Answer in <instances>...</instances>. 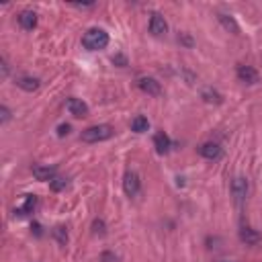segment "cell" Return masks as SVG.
<instances>
[{"instance_id":"6da1fadb","label":"cell","mask_w":262,"mask_h":262,"mask_svg":"<svg viewBox=\"0 0 262 262\" xmlns=\"http://www.w3.org/2000/svg\"><path fill=\"white\" fill-rule=\"evenodd\" d=\"M82 45L88 51H98L109 45V35L102 29H88L82 37Z\"/></svg>"},{"instance_id":"7a4b0ae2","label":"cell","mask_w":262,"mask_h":262,"mask_svg":"<svg viewBox=\"0 0 262 262\" xmlns=\"http://www.w3.org/2000/svg\"><path fill=\"white\" fill-rule=\"evenodd\" d=\"M113 127L111 125H92L88 129H84L80 133V139L86 144H96V142H104V139H109L113 135Z\"/></svg>"},{"instance_id":"3957f363","label":"cell","mask_w":262,"mask_h":262,"mask_svg":"<svg viewBox=\"0 0 262 262\" xmlns=\"http://www.w3.org/2000/svg\"><path fill=\"white\" fill-rule=\"evenodd\" d=\"M137 86H139V90H144V92L150 94V96H160V94H162V86H160V82L156 80V78L144 76V78L137 80Z\"/></svg>"},{"instance_id":"277c9868","label":"cell","mask_w":262,"mask_h":262,"mask_svg":"<svg viewBox=\"0 0 262 262\" xmlns=\"http://www.w3.org/2000/svg\"><path fill=\"white\" fill-rule=\"evenodd\" d=\"M166 31H168L166 19H164L160 12H152V19H150V33L156 35V37H160V35H166Z\"/></svg>"},{"instance_id":"5b68a950","label":"cell","mask_w":262,"mask_h":262,"mask_svg":"<svg viewBox=\"0 0 262 262\" xmlns=\"http://www.w3.org/2000/svg\"><path fill=\"white\" fill-rule=\"evenodd\" d=\"M66 109L70 111V115H74V117H86L88 115V104H86L84 100L80 98H68L66 100Z\"/></svg>"},{"instance_id":"8992f818","label":"cell","mask_w":262,"mask_h":262,"mask_svg":"<svg viewBox=\"0 0 262 262\" xmlns=\"http://www.w3.org/2000/svg\"><path fill=\"white\" fill-rule=\"evenodd\" d=\"M139 186H142V182H139V176L135 172H127L125 174V178H123V190H125V195L129 197H135L139 193Z\"/></svg>"},{"instance_id":"52a82bcc","label":"cell","mask_w":262,"mask_h":262,"mask_svg":"<svg viewBox=\"0 0 262 262\" xmlns=\"http://www.w3.org/2000/svg\"><path fill=\"white\" fill-rule=\"evenodd\" d=\"M236 74H238V78H240L244 84H256V82L260 80V74L256 72L252 66H238Z\"/></svg>"},{"instance_id":"ba28073f","label":"cell","mask_w":262,"mask_h":262,"mask_svg":"<svg viewBox=\"0 0 262 262\" xmlns=\"http://www.w3.org/2000/svg\"><path fill=\"white\" fill-rule=\"evenodd\" d=\"M31 172H33V176L37 178V180H54L56 178V174H58V170L54 168V166H39V164H35L33 168H31Z\"/></svg>"},{"instance_id":"9c48e42d","label":"cell","mask_w":262,"mask_h":262,"mask_svg":"<svg viewBox=\"0 0 262 262\" xmlns=\"http://www.w3.org/2000/svg\"><path fill=\"white\" fill-rule=\"evenodd\" d=\"M232 195L236 197V201L246 199V195H248V180L244 176H238V178L232 180Z\"/></svg>"},{"instance_id":"30bf717a","label":"cell","mask_w":262,"mask_h":262,"mask_svg":"<svg viewBox=\"0 0 262 262\" xmlns=\"http://www.w3.org/2000/svg\"><path fill=\"white\" fill-rule=\"evenodd\" d=\"M35 207H37V197H35V195H25L23 197V205L14 209V215H19V217L29 215V213L35 211Z\"/></svg>"},{"instance_id":"8fae6325","label":"cell","mask_w":262,"mask_h":262,"mask_svg":"<svg viewBox=\"0 0 262 262\" xmlns=\"http://www.w3.org/2000/svg\"><path fill=\"white\" fill-rule=\"evenodd\" d=\"M19 25L25 29V31H33L35 27H37V14H35L33 10H23V12H19Z\"/></svg>"},{"instance_id":"7c38bea8","label":"cell","mask_w":262,"mask_h":262,"mask_svg":"<svg viewBox=\"0 0 262 262\" xmlns=\"http://www.w3.org/2000/svg\"><path fill=\"white\" fill-rule=\"evenodd\" d=\"M199 152H201L203 158H207V160H219V158H221V148H219L217 144H213V142L203 144Z\"/></svg>"},{"instance_id":"4fadbf2b","label":"cell","mask_w":262,"mask_h":262,"mask_svg":"<svg viewBox=\"0 0 262 262\" xmlns=\"http://www.w3.org/2000/svg\"><path fill=\"white\" fill-rule=\"evenodd\" d=\"M14 84L19 86V88L27 90V92H33V90H37L39 88V80L37 78H33V76H19V78H14Z\"/></svg>"},{"instance_id":"5bb4252c","label":"cell","mask_w":262,"mask_h":262,"mask_svg":"<svg viewBox=\"0 0 262 262\" xmlns=\"http://www.w3.org/2000/svg\"><path fill=\"white\" fill-rule=\"evenodd\" d=\"M240 240L246 244V246H254V244H258L262 240V236L252 228H242L240 230Z\"/></svg>"},{"instance_id":"9a60e30c","label":"cell","mask_w":262,"mask_h":262,"mask_svg":"<svg viewBox=\"0 0 262 262\" xmlns=\"http://www.w3.org/2000/svg\"><path fill=\"white\" fill-rule=\"evenodd\" d=\"M154 146H156V150H158L160 154H166V152L170 150L172 142H170V137H168L164 131H158V133L154 135Z\"/></svg>"},{"instance_id":"2e32d148","label":"cell","mask_w":262,"mask_h":262,"mask_svg":"<svg viewBox=\"0 0 262 262\" xmlns=\"http://www.w3.org/2000/svg\"><path fill=\"white\" fill-rule=\"evenodd\" d=\"M217 19H219V23H221L225 29H228V31H232L234 35H238V33H240V27H238V23H236V19H234L232 14L219 12V14H217Z\"/></svg>"},{"instance_id":"e0dca14e","label":"cell","mask_w":262,"mask_h":262,"mask_svg":"<svg viewBox=\"0 0 262 262\" xmlns=\"http://www.w3.org/2000/svg\"><path fill=\"white\" fill-rule=\"evenodd\" d=\"M148 129H150V121H148L144 115H137V117L131 121V131L144 133V131H148Z\"/></svg>"},{"instance_id":"ac0fdd59","label":"cell","mask_w":262,"mask_h":262,"mask_svg":"<svg viewBox=\"0 0 262 262\" xmlns=\"http://www.w3.org/2000/svg\"><path fill=\"white\" fill-rule=\"evenodd\" d=\"M201 96H203L205 102H213V104H219V102L223 100V96H221L217 90H213V88H205V90L201 92Z\"/></svg>"},{"instance_id":"d6986e66","label":"cell","mask_w":262,"mask_h":262,"mask_svg":"<svg viewBox=\"0 0 262 262\" xmlns=\"http://www.w3.org/2000/svg\"><path fill=\"white\" fill-rule=\"evenodd\" d=\"M51 234H54V238L58 240L60 246H66V244H68V232H66L64 225H58V228H54V232H51Z\"/></svg>"},{"instance_id":"ffe728a7","label":"cell","mask_w":262,"mask_h":262,"mask_svg":"<svg viewBox=\"0 0 262 262\" xmlns=\"http://www.w3.org/2000/svg\"><path fill=\"white\" fill-rule=\"evenodd\" d=\"M66 186H68V180H66V178L56 176L54 180H51V188H54V190H62V188H66Z\"/></svg>"},{"instance_id":"44dd1931","label":"cell","mask_w":262,"mask_h":262,"mask_svg":"<svg viewBox=\"0 0 262 262\" xmlns=\"http://www.w3.org/2000/svg\"><path fill=\"white\" fill-rule=\"evenodd\" d=\"M92 230H94V234H98V236H104V221H102V219H94V223H92Z\"/></svg>"},{"instance_id":"7402d4cb","label":"cell","mask_w":262,"mask_h":262,"mask_svg":"<svg viewBox=\"0 0 262 262\" xmlns=\"http://www.w3.org/2000/svg\"><path fill=\"white\" fill-rule=\"evenodd\" d=\"M178 41H180L182 45H186V47H193V37H190L188 33H180V35H178Z\"/></svg>"},{"instance_id":"603a6c76","label":"cell","mask_w":262,"mask_h":262,"mask_svg":"<svg viewBox=\"0 0 262 262\" xmlns=\"http://www.w3.org/2000/svg\"><path fill=\"white\" fill-rule=\"evenodd\" d=\"M113 64H117L119 68H125L127 66V58L121 56V54H117V56H113Z\"/></svg>"},{"instance_id":"cb8c5ba5","label":"cell","mask_w":262,"mask_h":262,"mask_svg":"<svg viewBox=\"0 0 262 262\" xmlns=\"http://www.w3.org/2000/svg\"><path fill=\"white\" fill-rule=\"evenodd\" d=\"M10 119V111H8V107H0V121H2V123H6V121Z\"/></svg>"},{"instance_id":"d4e9b609","label":"cell","mask_w":262,"mask_h":262,"mask_svg":"<svg viewBox=\"0 0 262 262\" xmlns=\"http://www.w3.org/2000/svg\"><path fill=\"white\" fill-rule=\"evenodd\" d=\"M100 260H102V262H117V256H115L113 252H102Z\"/></svg>"},{"instance_id":"484cf974","label":"cell","mask_w":262,"mask_h":262,"mask_svg":"<svg viewBox=\"0 0 262 262\" xmlns=\"http://www.w3.org/2000/svg\"><path fill=\"white\" fill-rule=\"evenodd\" d=\"M0 70H2V78H6V76H8V64H6L4 58L0 60Z\"/></svg>"},{"instance_id":"4316f807","label":"cell","mask_w":262,"mask_h":262,"mask_svg":"<svg viewBox=\"0 0 262 262\" xmlns=\"http://www.w3.org/2000/svg\"><path fill=\"white\" fill-rule=\"evenodd\" d=\"M68 133H70V125H60V127H58V135H60V137H64V135H68Z\"/></svg>"},{"instance_id":"83f0119b","label":"cell","mask_w":262,"mask_h":262,"mask_svg":"<svg viewBox=\"0 0 262 262\" xmlns=\"http://www.w3.org/2000/svg\"><path fill=\"white\" fill-rule=\"evenodd\" d=\"M217 262H232V260H217Z\"/></svg>"}]
</instances>
